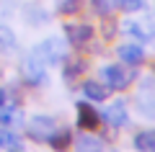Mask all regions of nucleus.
Returning a JSON list of instances; mask_svg holds the SVG:
<instances>
[{"mask_svg": "<svg viewBox=\"0 0 155 152\" xmlns=\"http://www.w3.org/2000/svg\"><path fill=\"white\" fill-rule=\"evenodd\" d=\"M116 5L127 13H137V11H145V0H116Z\"/></svg>", "mask_w": 155, "mask_h": 152, "instance_id": "obj_18", "label": "nucleus"}, {"mask_svg": "<svg viewBox=\"0 0 155 152\" xmlns=\"http://www.w3.org/2000/svg\"><path fill=\"white\" fill-rule=\"evenodd\" d=\"M101 75H104V82L111 88V90H124V88H129V82L134 80V72L129 70V65H106L104 70H101Z\"/></svg>", "mask_w": 155, "mask_h": 152, "instance_id": "obj_2", "label": "nucleus"}, {"mask_svg": "<svg viewBox=\"0 0 155 152\" xmlns=\"http://www.w3.org/2000/svg\"><path fill=\"white\" fill-rule=\"evenodd\" d=\"M85 70V62L83 60H67L65 62V80H75V77H80V72Z\"/></svg>", "mask_w": 155, "mask_h": 152, "instance_id": "obj_14", "label": "nucleus"}, {"mask_svg": "<svg viewBox=\"0 0 155 152\" xmlns=\"http://www.w3.org/2000/svg\"><path fill=\"white\" fill-rule=\"evenodd\" d=\"M47 142H49L52 150L65 152V150H67V144H70V129H54V131H52V137H49Z\"/></svg>", "mask_w": 155, "mask_h": 152, "instance_id": "obj_12", "label": "nucleus"}, {"mask_svg": "<svg viewBox=\"0 0 155 152\" xmlns=\"http://www.w3.org/2000/svg\"><path fill=\"white\" fill-rule=\"evenodd\" d=\"M11 103V95H8V90H0V106Z\"/></svg>", "mask_w": 155, "mask_h": 152, "instance_id": "obj_22", "label": "nucleus"}, {"mask_svg": "<svg viewBox=\"0 0 155 152\" xmlns=\"http://www.w3.org/2000/svg\"><path fill=\"white\" fill-rule=\"evenodd\" d=\"M91 36H93V28L88 23H70V26H65V39L75 49H83L91 41Z\"/></svg>", "mask_w": 155, "mask_h": 152, "instance_id": "obj_5", "label": "nucleus"}, {"mask_svg": "<svg viewBox=\"0 0 155 152\" xmlns=\"http://www.w3.org/2000/svg\"><path fill=\"white\" fill-rule=\"evenodd\" d=\"M91 5H93L96 13H101V16H109L111 8L116 5V0H91Z\"/></svg>", "mask_w": 155, "mask_h": 152, "instance_id": "obj_19", "label": "nucleus"}, {"mask_svg": "<svg viewBox=\"0 0 155 152\" xmlns=\"http://www.w3.org/2000/svg\"><path fill=\"white\" fill-rule=\"evenodd\" d=\"M75 147H78V152H101V147H104V144H101L96 137L83 134L80 139H78V144H75Z\"/></svg>", "mask_w": 155, "mask_h": 152, "instance_id": "obj_13", "label": "nucleus"}, {"mask_svg": "<svg viewBox=\"0 0 155 152\" xmlns=\"http://www.w3.org/2000/svg\"><path fill=\"white\" fill-rule=\"evenodd\" d=\"M134 150L137 152H155V129H145L134 134Z\"/></svg>", "mask_w": 155, "mask_h": 152, "instance_id": "obj_9", "label": "nucleus"}, {"mask_svg": "<svg viewBox=\"0 0 155 152\" xmlns=\"http://www.w3.org/2000/svg\"><path fill=\"white\" fill-rule=\"evenodd\" d=\"M83 8V0H57V11L60 13H78Z\"/></svg>", "mask_w": 155, "mask_h": 152, "instance_id": "obj_16", "label": "nucleus"}, {"mask_svg": "<svg viewBox=\"0 0 155 152\" xmlns=\"http://www.w3.org/2000/svg\"><path fill=\"white\" fill-rule=\"evenodd\" d=\"M137 108H140V114H142V116L155 119V90L153 93H147V90L140 93V95H137Z\"/></svg>", "mask_w": 155, "mask_h": 152, "instance_id": "obj_11", "label": "nucleus"}, {"mask_svg": "<svg viewBox=\"0 0 155 152\" xmlns=\"http://www.w3.org/2000/svg\"><path fill=\"white\" fill-rule=\"evenodd\" d=\"M101 119H104L109 126H114V129H119V126H127V121H129L127 106H124L122 101H116V103H111L106 111H101Z\"/></svg>", "mask_w": 155, "mask_h": 152, "instance_id": "obj_6", "label": "nucleus"}, {"mask_svg": "<svg viewBox=\"0 0 155 152\" xmlns=\"http://www.w3.org/2000/svg\"><path fill=\"white\" fill-rule=\"evenodd\" d=\"M0 142H3V144H16V134H13V131H3Z\"/></svg>", "mask_w": 155, "mask_h": 152, "instance_id": "obj_20", "label": "nucleus"}, {"mask_svg": "<svg viewBox=\"0 0 155 152\" xmlns=\"http://www.w3.org/2000/svg\"><path fill=\"white\" fill-rule=\"evenodd\" d=\"M124 31H127L129 36H134L137 41H147V39H150V34L142 31V26H140V23H124Z\"/></svg>", "mask_w": 155, "mask_h": 152, "instance_id": "obj_17", "label": "nucleus"}, {"mask_svg": "<svg viewBox=\"0 0 155 152\" xmlns=\"http://www.w3.org/2000/svg\"><path fill=\"white\" fill-rule=\"evenodd\" d=\"M16 49V34L8 26H0V52H11Z\"/></svg>", "mask_w": 155, "mask_h": 152, "instance_id": "obj_15", "label": "nucleus"}, {"mask_svg": "<svg viewBox=\"0 0 155 152\" xmlns=\"http://www.w3.org/2000/svg\"><path fill=\"white\" fill-rule=\"evenodd\" d=\"M78 124H80V129L93 131L96 126L101 124V114H98V111H93L88 103H80V106H78Z\"/></svg>", "mask_w": 155, "mask_h": 152, "instance_id": "obj_8", "label": "nucleus"}, {"mask_svg": "<svg viewBox=\"0 0 155 152\" xmlns=\"http://www.w3.org/2000/svg\"><path fill=\"white\" fill-rule=\"evenodd\" d=\"M83 93L91 101H106V98H109V85H101V82H96V80H85L83 82Z\"/></svg>", "mask_w": 155, "mask_h": 152, "instance_id": "obj_10", "label": "nucleus"}, {"mask_svg": "<svg viewBox=\"0 0 155 152\" xmlns=\"http://www.w3.org/2000/svg\"><path fill=\"white\" fill-rule=\"evenodd\" d=\"M119 60L129 67H137V65L145 62V49L140 44H122L119 47Z\"/></svg>", "mask_w": 155, "mask_h": 152, "instance_id": "obj_7", "label": "nucleus"}, {"mask_svg": "<svg viewBox=\"0 0 155 152\" xmlns=\"http://www.w3.org/2000/svg\"><path fill=\"white\" fill-rule=\"evenodd\" d=\"M23 77H26L28 85H41V82L47 80V65L39 60L34 52L26 57V62H23Z\"/></svg>", "mask_w": 155, "mask_h": 152, "instance_id": "obj_4", "label": "nucleus"}, {"mask_svg": "<svg viewBox=\"0 0 155 152\" xmlns=\"http://www.w3.org/2000/svg\"><path fill=\"white\" fill-rule=\"evenodd\" d=\"M54 129H57V121L52 119V116H34L26 124V134L31 137V139H36V142H47Z\"/></svg>", "mask_w": 155, "mask_h": 152, "instance_id": "obj_3", "label": "nucleus"}, {"mask_svg": "<svg viewBox=\"0 0 155 152\" xmlns=\"http://www.w3.org/2000/svg\"><path fill=\"white\" fill-rule=\"evenodd\" d=\"M104 28H106V31H104V36H106V39H111V36L116 34V31H114V23H106Z\"/></svg>", "mask_w": 155, "mask_h": 152, "instance_id": "obj_21", "label": "nucleus"}, {"mask_svg": "<svg viewBox=\"0 0 155 152\" xmlns=\"http://www.w3.org/2000/svg\"><path fill=\"white\" fill-rule=\"evenodd\" d=\"M31 52H34V54H36L41 62H44L47 67H52V65H57V62H62V60H65V54H67L62 39H54V36L44 39V41L39 44V47H34Z\"/></svg>", "mask_w": 155, "mask_h": 152, "instance_id": "obj_1", "label": "nucleus"}, {"mask_svg": "<svg viewBox=\"0 0 155 152\" xmlns=\"http://www.w3.org/2000/svg\"><path fill=\"white\" fill-rule=\"evenodd\" d=\"M11 152H18V150H16V147H13V150H11Z\"/></svg>", "mask_w": 155, "mask_h": 152, "instance_id": "obj_23", "label": "nucleus"}]
</instances>
